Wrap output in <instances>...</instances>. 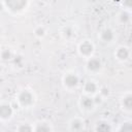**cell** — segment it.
Segmentation results:
<instances>
[{
    "instance_id": "cell-1",
    "label": "cell",
    "mask_w": 132,
    "mask_h": 132,
    "mask_svg": "<svg viewBox=\"0 0 132 132\" xmlns=\"http://www.w3.org/2000/svg\"><path fill=\"white\" fill-rule=\"evenodd\" d=\"M5 1H6V5L12 10L22 9L27 2V0H5Z\"/></svg>"
},
{
    "instance_id": "cell-2",
    "label": "cell",
    "mask_w": 132,
    "mask_h": 132,
    "mask_svg": "<svg viewBox=\"0 0 132 132\" xmlns=\"http://www.w3.org/2000/svg\"><path fill=\"white\" fill-rule=\"evenodd\" d=\"M19 99H20V101H21V103L23 105H28V104H30L32 102V95L29 92H26L25 91V92L21 93Z\"/></svg>"
},
{
    "instance_id": "cell-3",
    "label": "cell",
    "mask_w": 132,
    "mask_h": 132,
    "mask_svg": "<svg viewBox=\"0 0 132 132\" xmlns=\"http://www.w3.org/2000/svg\"><path fill=\"white\" fill-rule=\"evenodd\" d=\"M77 81H78L77 77H76L75 75H73V74H69V75H67V76L65 77V82H66V85L69 86V87L75 86V85L77 84Z\"/></svg>"
},
{
    "instance_id": "cell-4",
    "label": "cell",
    "mask_w": 132,
    "mask_h": 132,
    "mask_svg": "<svg viewBox=\"0 0 132 132\" xmlns=\"http://www.w3.org/2000/svg\"><path fill=\"white\" fill-rule=\"evenodd\" d=\"M11 114V108L8 105H2L0 106V116L2 118H8Z\"/></svg>"
},
{
    "instance_id": "cell-5",
    "label": "cell",
    "mask_w": 132,
    "mask_h": 132,
    "mask_svg": "<svg viewBox=\"0 0 132 132\" xmlns=\"http://www.w3.org/2000/svg\"><path fill=\"white\" fill-rule=\"evenodd\" d=\"M92 51H93V46H92V44L89 43V42H84V43L80 45V52H81L82 54H85V55L91 54Z\"/></svg>"
},
{
    "instance_id": "cell-6",
    "label": "cell",
    "mask_w": 132,
    "mask_h": 132,
    "mask_svg": "<svg viewBox=\"0 0 132 132\" xmlns=\"http://www.w3.org/2000/svg\"><path fill=\"white\" fill-rule=\"evenodd\" d=\"M88 67H89V69H91V70H97V69L100 68V62H99L97 59H92V60L89 61Z\"/></svg>"
},
{
    "instance_id": "cell-7",
    "label": "cell",
    "mask_w": 132,
    "mask_h": 132,
    "mask_svg": "<svg viewBox=\"0 0 132 132\" xmlns=\"http://www.w3.org/2000/svg\"><path fill=\"white\" fill-rule=\"evenodd\" d=\"M81 104H82V106L86 107V108H91V107L93 106V100H92L91 98L85 97V98H82Z\"/></svg>"
},
{
    "instance_id": "cell-8",
    "label": "cell",
    "mask_w": 132,
    "mask_h": 132,
    "mask_svg": "<svg viewBox=\"0 0 132 132\" xmlns=\"http://www.w3.org/2000/svg\"><path fill=\"white\" fill-rule=\"evenodd\" d=\"M118 57L120 58V59H126L127 57H128V55H129V53H128V51L126 50V48H124V47H122V48H120L119 51H118Z\"/></svg>"
},
{
    "instance_id": "cell-9",
    "label": "cell",
    "mask_w": 132,
    "mask_h": 132,
    "mask_svg": "<svg viewBox=\"0 0 132 132\" xmlns=\"http://www.w3.org/2000/svg\"><path fill=\"white\" fill-rule=\"evenodd\" d=\"M102 38L105 41H110L112 39V33H111V31L110 30H105L102 33Z\"/></svg>"
},
{
    "instance_id": "cell-10",
    "label": "cell",
    "mask_w": 132,
    "mask_h": 132,
    "mask_svg": "<svg viewBox=\"0 0 132 132\" xmlns=\"http://www.w3.org/2000/svg\"><path fill=\"white\" fill-rule=\"evenodd\" d=\"M85 89H86V91L87 92H95V90H96V86H95V84L94 82H92V81H89V82H87L86 84V87H85Z\"/></svg>"
},
{
    "instance_id": "cell-11",
    "label": "cell",
    "mask_w": 132,
    "mask_h": 132,
    "mask_svg": "<svg viewBox=\"0 0 132 132\" xmlns=\"http://www.w3.org/2000/svg\"><path fill=\"white\" fill-rule=\"evenodd\" d=\"M124 105L125 107H127L128 109H130L132 107V97L131 96H128L127 98L124 99Z\"/></svg>"
},
{
    "instance_id": "cell-12",
    "label": "cell",
    "mask_w": 132,
    "mask_h": 132,
    "mask_svg": "<svg viewBox=\"0 0 132 132\" xmlns=\"http://www.w3.org/2000/svg\"><path fill=\"white\" fill-rule=\"evenodd\" d=\"M97 130H98V131H103V132H105V131L110 130V128H109V126H108L107 124L102 123V124H99V126L97 127Z\"/></svg>"
},
{
    "instance_id": "cell-13",
    "label": "cell",
    "mask_w": 132,
    "mask_h": 132,
    "mask_svg": "<svg viewBox=\"0 0 132 132\" xmlns=\"http://www.w3.org/2000/svg\"><path fill=\"white\" fill-rule=\"evenodd\" d=\"M11 57V54H10V52L8 51V50H5V51H3V53H2V58L4 59V60H7V59H9Z\"/></svg>"
},
{
    "instance_id": "cell-14",
    "label": "cell",
    "mask_w": 132,
    "mask_h": 132,
    "mask_svg": "<svg viewBox=\"0 0 132 132\" xmlns=\"http://www.w3.org/2000/svg\"><path fill=\"white\" fill-rule=\"evenodd\" d=\"M80 127H81V123H80L79 121H74V122L72 123V128H73V129L78 130Z\"/></svg>"
},
{
    "instance_id": "cell-15",
    "label": "cell",
    "mask_w": 132,
    "mask_h": 132,
    "mask_svg": "<svg viewBox=\"0 0 132 132\" xmlns=\"http://www.w3.org/2000/svg\"><path fill=\"white\" fill-rule=\"evenodd\" d=\"M36 131H50V128L48 127H46V126H38L37 128H36Z\"/></svg>"
},
{
    "instance_id": "cell-16",
    "label": "cell",
    "mask_w": 132,
    "mask_h": 132,
    "mask_svg": "<svg viewBox=\"0 0 132 132\" xmlns=\"http://www.w3.org/2000/svg\"><path fill=\"white\" fill-rule=\"evenodd\" d=\"M19 130H20V131H31V128L28 127V126H23V127H21Z\"/></svg>"
},
{
    "instance_id": "cell-17",
    "label": "cell",
    "mask_w": 132,
    "mask_h": 132,
    "mask_svg": "<svg viewBox=\"0 0 132 132\" xmlns=\"http://www.w3.org/2000/svg\"><path fill=\"white\" fill-rule=\"evenodd\" d=\"M121 130H124V131H126V130H131V126H130V124H126V126H123Z\"/></svg>"
},
{
    "instance_id": "cell-18",
    "label": "cell",
    "mask_w": 132,
    "mask_h": 132,
    "mask_svg": "<svg viewBox=\"0 0 132 132\" xmlns=\"http://www.w3.org/2000/svg\"><path fill=\"white\" fill-rule=\"evenodd\" d=\"M128 20V14L127 13H123L122 14V21H127Z\"/></svg>"
},
{
    "instance_id": "cell-19",
    "label": "cell",
    "mask_w": 132,
    "mask_h": 132,
    "mask_svg": "<svg viewBox=\"0 0 132 132\" xmlns=\"http://www.w3.org/2000/svg\"><path fill=\"white\" fill-rule=\"evenodd\" d=\"M37 34H38V35H42V34H43V30H42V29H41V30H40V29L37 30Z\"/></svg>"
},
{
    "instance_id": "cell-20",
    "label": "cell",
    "mask_w": 132,
    "mask_h": 132,
    "mask_svg": "<svg viewBox=\"0 0 132 132\" xmlns=\"http://www.w3.org/2000/svg\"><path fill=\"white\" fill-rule=\"evenodd\" d=\"M125 3H126V5L130 6L131 5V0H125Z\"/></svg>"
},
{
    "instance_id": "cell-21",
    "label": "cell",
    "mask_w": 132,
    "mask_h": 132,
    "mask_svg": "<svg viewBox=\"0 0 132 132\" xmlns=\"http://www.w3.org/2000/svg\"><path fill=\"white\" fill-rule=\"evenodd\" d=\"M102 93H103L104 95H106V94H108V90H106V89H103V90H102Z\"/></svg>"
},
{
    "instance_id": "cell-22",
    "label": "cell",
    "mask_w": 132,
    "mask_h": 132,
    "mask_svg": "<svg viewBox=\"0 0 132 132\" xmlns=\"http://www.w3.org/2000/svg\"><path fill=\"white\" fill-rule=\"evenodd\" d=\"M96 102H100V98H99V97L96 98Z\"/></svg>"
}]
</instances>
